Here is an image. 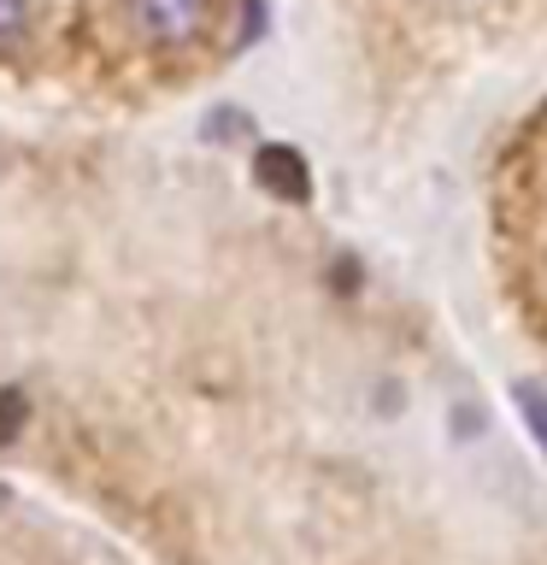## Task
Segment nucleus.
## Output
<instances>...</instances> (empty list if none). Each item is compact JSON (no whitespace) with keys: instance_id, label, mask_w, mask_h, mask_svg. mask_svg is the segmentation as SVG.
<instances>
[{"instance_id":"obj_1","label":"nucleus","mask_w":547,"mask_h":565,"mask_svg":"<svg viewBox=\"0 0 547 565\" xmlns=\"http://www.w3.org/2000/svg\"><path fill=\"white\" fill-rule=\"evenodd\" d=\"M212 0H130V24L159 47H183L206 30Z\"/></svg>"},{"instance_id":"obj_2","label":"nucleus","mask_w":547,"mask_h":565,"mask_svg":"<svg viewBox=\"0 0 547 565\" xmlns=\"http://www.w3.org/2000/svg\"><path fill=\"white\" fill-rule=\"evenodd\" d=\"M254 177H259L265 194H277V201H307L312 194V171L289 141H265V148L254 153Z\"/></svg>"},{"instance_id":"obj_3","label":"nucleus","mask_w":547,"mask_h":565,"mask_svg":"<svg viewBox=\"0 0 547 565\" xmlns=\"http://www.w3.org/2000/svg\"><path fill=\"white\" fill-rule=\"evenodd\" d=\"M30 42V0H0V53H18Z\"/></svg>"},{"instance_id":"obj_4","label":"nucleus","mask_w":547,"mask_h":565,"mask_svg":"<svg viewBox=\"0 0 547 565\" xmlns=\"http://www.w3.org/2000/svg\"><path fill=\"white\" fill-rule=\"evenodd\" d=\"M24 418H30L24 388H0V441H12L18 430H24Z\"/></svg>"},{"instance_id":"obj_5","label":"nucleus","mask_w":547,"mask_h":565,"mask_svg":"<svg viewBox=\"0 0 547 565\" xmlns=\"http://www.w3.org/2000/svg\"><path fill=\"white\" fill-rule=\"evenodd\" d=\"M518 406H524V418H529V436L547 448V395H541L536 383H524V388H518Z\"/></svg>"}]
</instances>
